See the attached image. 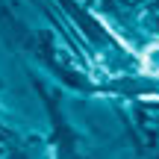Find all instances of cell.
<instances>
[{
    "mask_svg": "<svg viewBox=\"0 0 159 159\" xmlns=\"http://www.w3.org/2000/svg\"><path fill=\"white\" fill-rule=\"evenodd\" d=\"M142 65H144V71H148V74H159V44L144 47V53H142Z\"/></svg>",
    "mask_w": 159,
    "mask_h": 159,
    "instance_id": "obj_1",
    "label": "cell"
}]
</instances>
